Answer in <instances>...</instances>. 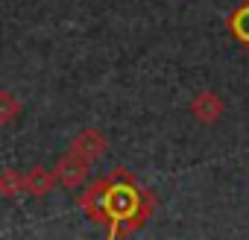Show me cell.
<instances>
[{"label": "cell", "mask_w": 249, "mask_h": 240, "mask_svg": "<svg viewBox=\"0 0 249 240\" xmlns=\"http://www.w3.org/2000/svg\"><path fill=\"white\" fill-rule=\"evenodd\" d=\"M79 205H82V211H85L97 225L111 223V214H108V179H97V182L82 193Z\"/></svg>", "instance_id": "2"}, {"label": "cell", "mask_w": 249, "mask_h": 240, "mask_svg": "<svg viewBox=\"0 0 249 240\" xmlns=\"http://www.w3.org/2000/svg\"><path fill=\"white\" fill-rule=\"evenodd\" d=\"M18 114H21V100L9 91H0V126L12 123Z\"/></svg>", "instance_id": "8"}, {"label": "cell", "mask_w": 249, "mask_h": 240, "mask_svg": "<svg viewBox=\"0 0 249 240\" xmlns=\"http://www.w3.org/2000/svg\"><path fill=\"white\" fill-rule=\"evenodd\" d=\"M223 111H226V103H223V97L217 91H202L191 103V114L199 120V123H205V126L217 123V120L223 117Z\"/></svg>", "instance_id": "4"}, {"label": "cell", "mask_w": 249, "mask_h": 240, "mask_svg": "<svg viewBox=\"0 0 249 240\" xmlns=\"http://www.w3.org/2000/svg\"><path fill=\"white\" fill-rule=\"evenodd\" d=\"M88 170H91V161L82 158L79 153L68 150V153L59 158V164H56V179H59L65 188H79V185L88 179Z\"/></svg>", "instance_id": "3"}, {"label": "cell", "mask_w": 249, "mask_h": 240, "mask_svg": "<svg viewBox=\"0 0 249 240\" xmlns=\"http://www.w3.org/2000/svg\"><path fill=\"white\" fill-rule=\"evenodd\" d=\"M71 150L73 153H79L82 158H88L91 164L97 161V158H103L106 155V150H108V141L97 132V129H82L79 135H73V141H71Z\"/></svg>", "instance_id": "5"}, {"label": "cell", "mask_w": 249, "mask_h": 240, "mask_svg": "<svg viewBox=\"0 0 249 240\" xmlns=\"http://www.w3.org/2000/svg\"><path fill=\"white\" fill-rule=\"evenodd\" d=\"M229 27H231V33H234L243 44H249V6H240V9L231 15Z\"/></svg>", "instance_id": "9"}, {"label": "cell", "mask_w": 249, "mask_h": 240, "mask_svg": "<svg viewBox=\"0 0 249 240\" xmlns=\"http://www.w3.org/2000/svg\"><path fill=\"white\" fill-rule=\"evenodd\" d=\"M150 211V202L141 199V193L135 190V185L123 176H114L108 179V214H111V223H141V217H147Z\"/></svg>", "instance_id": "1"}, {"label": "cell", "mask_w": 249, "mask_h": 240, "mask_svg": "<svg viewBox=\"0 0 249 240\" xmlns=\"http://www.w3.org/2000/svg\"><path fill=\"white\" fill-rule=\"evenodd\" d=\"M21 193H24V173H18L12 167L0 173V196L12 199V196H21Z\"/></svg>", "instance_id": "7"}, {"label": "cell", "mask_w": 249, "mask_h": 240, "mask_svg": "<svg viewBox=\"0 0 249 240\" xmlns=\"http://www.w3.org/2000/svg\"><path fill=\"white\" fill-rule=\"evenodd\" d=\"M56 170H47V167H33L30 173H24V193L27 196H47L56 185Z\"/></svg>", "instance_id": "6"}]
</instances>
